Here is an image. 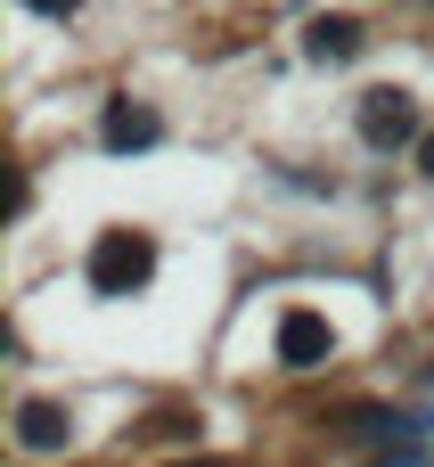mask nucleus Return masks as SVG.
Returning a JSON list of instances; mask_svg holds the SVG:
<instances>
[{
  "label": "nucleus",
  "instance_id": "1",
  "mask_svg": "<svg viewBox=\"0 0 434 467\" xmlns=\"http://www.w3.org/2000/svg\"><path fill=\"white\" fill-rule=\"evenodd\" d=\"M148 271H156V246L140 230H107L90 246V287L98 296H131V287H148Z\"/></svg>",
  "mask_w": 434,
  "mask_h": 467
},
{
  "label": "nucleus",
  "instance_id": "2",
  "mask_svg": "<svg viewBox=\"0 0 434 467\" xmlns=\"http://www.w3.org/2000/svg\"><path fill=\"white\" fill-rule=\"evenodd\" d=\"M361 140H369V148H402V140H427V131H418V107H410L402 90H369V107H361Z\"/></svg>",
  "mask_w": 434,
  "mask_h": 467
},
{
  "label": "nucleus",
  "instance_id": "3",
  "mask_svg": "<svg viewBox=\"0 0 434 467\" xmlns=\"http://www.w3.org/2000/svg\"><path fill=\"white\" fill-rule=\"evenodd\" d=\"M320 353H328V320H320V312H287V320H279V361H287V369H312Z\"/></svg>",
  "mask_w": 434,
  "mask_h": 467
},
{
  "label": "nucleus",
  "instance_id": "4",
  "mask_svg": "<svg viewBox=\"0 0 434 467\" xmlns=\"http://www.w3.org/2000/svg\"><path fill=\"white\" fill-rule=\"evenodd\" d=\"M16 443L57 451V443H66V410H57V402H25V410H16Z\"/></svg>",
  "mask_w": 434,
  "mask_h": 467
},
{
  "label": "nucleus",
  "instance_id": "5",
  "mask_svg": "<svg viewBox=\"0 0 434 467\" xmlns=\"http://www.w3.org/2000/svg\"><path fill=\"white\" fill-rule=\"evenodd\" d=\"M156 115L148 107H107V148H156Z\"/></svg>",
  "mask_w": 434,
  "mask_h": 467
},
{
  "label": "nucleus",
  "instance_id": "6",
  "mask_svg": "<svg viewBox=\"0 0 434 467\" xmlns=\"http://www.w3.org/2000/svg\"><path fill=\"white\" fill-rule=\"evenodd\" d=\"M312 57H353V25L345 16H320L312 25Z\"/></svg>",
  "mask_w": 434,
  "mask_h": 467
},
{
  "label": "nucleus",
  "instance_id": "7",
  "mask_svg": "<svg viewBox=\"0 0 434 467\" xmlns=\"http://www.w3.org/2000/svg\"><path fill=\"white\" fill-rule=\"evenodd\" d=\"M25 8H33V16H66L74 0H25Z\"/></svg>",
  "mask_w": 434,
  "mask_h": 467
},
{
  "label": "nucleus",
  "instance_id": "8",
  "mask_svg": "<svg viewBox=\"0 0 434 467\" xmlns=\"http://www.w3.org/2000/svg\"><path fill=\"white\" fill-rule=\"evenodd\" d=\"M418 164H427V172H434V131H427V140H418Z\"/></svg>",
  "mask_w": 434,
  "mask_h": 467
}]
</instances>
